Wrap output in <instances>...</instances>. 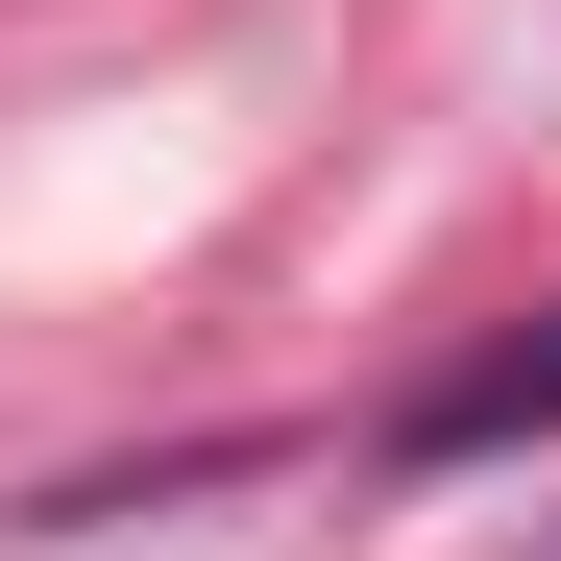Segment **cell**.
Instances as JSON below:
<instances>
[{"mask_svg": "<svg viewBox=\"0 0 561 561\" xmlns=\"http://www.w3.org/2000/svg\"><path fill=\"white\" fill-rule=\"evenodd\" d=\"M513 439H561V318H513V342H463L439 391H391V463H513Z\"/></svg>", "mask_w": 561, "mask_h": 561, "instance_id": "obj_1", "label": "cell"}, {"mask_svg": "<svg viewBox=\"0 0 561 561\" xmlns=\"http://www.w3.org/2000/svg\"><path fill=\"white\" fill-rule=\"evenodd\" d=\"M513 561H561V513H537V537H513Z\"/></svg>", "mask_w": 561, "mask_h": 561, "instance_id": "obj_2", "label": "cell"}]
</instances>
